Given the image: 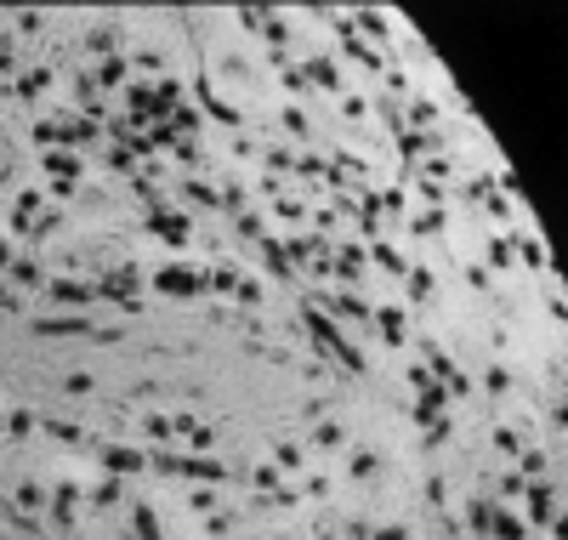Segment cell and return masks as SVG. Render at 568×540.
I'll return each mask as SVG.
<instances>
[{
    "mask_svg": "<svg viewBox=\"0 0 568 540\" xmlns=\"http://www.w3.org/2000/svg\"><path fill=\"white\" fill-rule=\"evenodd\" d=\"M46 80H52L46 68H34V74H23V86H17V92H23V97H40V92H46Z\"/></svg>",
    "mask_w": 568,
    "mask_h": 540,
    "instance_id": "obj_1",
    "label": "cell"
},
{
    "mask_svg": "<svg viewBox=\"0 0 568 540\" xmlns=\"http://www.w3.org/2000/svg\"><path fill=\"white\" fill-rule=\"evenodd\" d=\"M159 284H165V290H194V279H188V273H159Z\"/></svg>",
    "mask_w": 568,
    "mask_h": 540,
    "instance_id": "obj_2",
    "label": "cell"
},
{
    "mask_svg": "<svg viewBox=\"0 0 568 540\" xmlns=\"http://www.w3.org/2000/svg\"><path fill=\"white\" fill-rule=\"evenodd\" d=\"M57 296H63V302H85L92 290H85V284H57Z\"/></svg>",
    "mask_w": 568,
    "mask_h": 540,
    "instance_id": "obj_3",
    "label": "cell"
}]
</instances>
